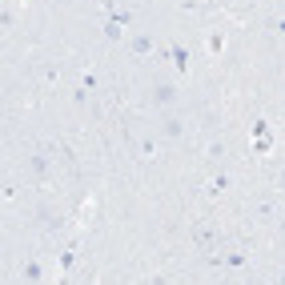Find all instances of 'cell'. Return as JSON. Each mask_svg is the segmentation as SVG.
Instances as JSON below:
<instances>
[{
    "label": "cell",
    "mask_w": 285,
    "mask_h": 285,
    "mask_svg": "<svg viewBox=\"0 0 285 285\" xmlns=\"http://www.w3.org/2000/svg\"><path fill=\"white\" fill-rule=\"evenodd\" d=\"M281 185H285V173H281Z\"/></svg>",
    "instance_id": "ba28073f"
},
{
    "label": "cell",
    "mask_w": 285,
    "mask_h": 285,
    "mask_svg": "<svg viewBox=\"0 0 285 285\" xmlns=\"http://www.w3.org/2000/svg\"><path fill=\"white\" fill-rule=\"evenodd\" d=\"M153 49V36H133V53H149Z\"/></svg>",
    "instance_id": "277c9868"
},
{
    "label": "cell",
    "mask_w": 285,
    "mask_h": 285,
    "mask_svg": "<svg viewBox=\"0 0 285 285\" xmlns=\"http://www.w3.org/2000/svg\"><path fill=\"white\" fill-rule=\"evenodd\" d=\"M173 64H177V72H189V53H185V45H173Z\"/></svg>",
    "instance_id": "3957f363"
},
{
    "label": "cell",
    "mask_w": 285,
    "mask_h": 285,
    "mask_svg": "<svg viewBox=\"0 0 285 285\" xmlns=\"http://www.w3.org/2000/svg\"><path fill=\"white\" fill-rule=\"evenodd\" d=\"M153 149H157V141H153V137H145V141H141V153H145V157H153Z\"/></svg>",
    "instance_id": "8992f818"
},
{
    "label": "cell",
    "mask_w": 285,
    "mask_h": 285,
    "mask_svg": "<svg viewBox=\"0 0 285 285\" xmlns=\"http://www.w3.org/2000/svg\"><path fill=\"white\" fill-rule=\"evenodd\" d=\"M173 101H177V85H169V80H157V85H153V105H157V109H169Z\"/></svg>",
    "instance_id": "6da1fadb"
},
{
    "label": "cell",
    "mask_w": 285,
    "mask_h": 285,
    "mask_svg": "<svg viewBox=\"0 0 285 285\" xmlns=\"http://www.w3.org/2000/svg\"><path fill=\"white\" fill-rule=\"evenodd\" d=\"M277 32H285V16H281V20H277Z\"/></svg>",
    "instance_id": "52a82bcc"
},
{
    "label": "cell",
    "mask_w": 285,
    "mask_h": 285,
    "mask_svg": "<svg viewBox=\"0 0 285 285\" xmlns=\"http://www.w3.org/2000/svg\"><path fill=\"white\" fill-rule=\"evenodd\" d=\"M24 277H28V281H40V265L28 261V265H24Z\"/></svg>",
    "instance_id": "5b68a950"
},
{
    "label": "cell",
    "mask_w": 285,
    "mask_h": 285,
    "mask_svg": "<svg viewBox=\"0 0 285 285\" xmlns=\"http://www.w3.org/2000/svg\"><path fill=\"white\" fill-rule=\"evenodd\" d=\"M161 137L181 141V137H185V120H181V116H165V120H161Z\"/></svg>",
    "instance_id": "7a4b0ae2"
}]
</instances>
